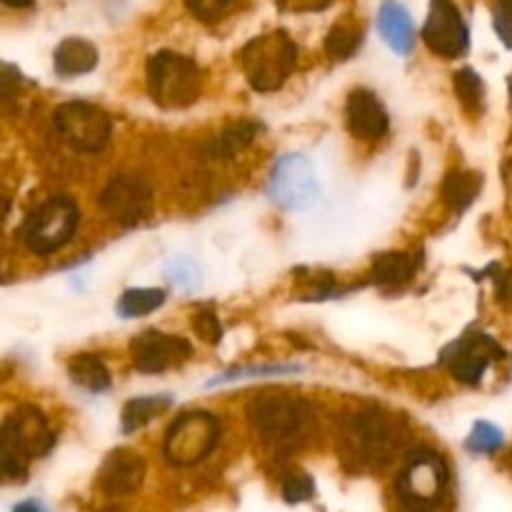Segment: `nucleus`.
Wrapping results in <instances>:
<instances>
[{
  "mask_svg": "<svg viewBox=\"0 0 512 512\" xmlns=\"http://www.w3.org/2000/svg\"><path fill=\"white\" fill-rule=\"evenodd\" d=\"M193 328H195V333L205 340V343L218 345L220 340H223V325H220V320L215 318L213 308L198 310L193 318Z\"/></svg>",
  "mask_w": 512,
  "mask_h": 512,
  "instance_id": "obj_31",
  "label": "nucleus"
},
{
  "mask_svg": "<svg viewBox=\"0 0 512 512\" xmlns=\"http://www.w3.org/2000/svg\"><path fill=\"white\" fill-rule=\"evenodd\" d=\"M53 60L55 73L63 75V78H73V75L90 73L98 65V50L85 38H65L55 48Z\"/></svg>",
  "mask_w": 512,
  "mask_h": 512,
  "instance_id": "obj_18",
  "label": "nucleus"
},
{
  "mask_svg": "<svg viewBox=\"0 0 512 512\" xmlns=\"http://www.w3.org/2000/svg\"><path fill=\"white\" fill-rule=\"evenodd\" d=\"M423 40L440 58H460L470 45L468 25L453 0H430V13L423 25Z\"/></svg>",
  "mask_w": 512,
  "mask_h": 512,
  "instance_id": "obj_12",
  "label": "nucleus"
},
{
  "mask_svg": "<svg viewBox=\"0 0 512 512\" xmlns=\"http://www.w3.org/2000/svg\"><path fill=\"white\" fill-rule=\"evenodd\" d=\"M13 512H45V508L38 503V500H25V503L15 505Z\"/></svg>",
  "mask_w": 512,
  "mask_h": 512,
  "instance_id": "obj_35",
  "label": "nucleus"
},
{
  "mask_svg": "<svg viewBox=\"0 0 512 512\" xmlns=\"http://www.w3.org/2000/svg\"><path fill=\"white\" fill-rule=\"evenodd\" d=\"M188 10L203 23H215V20L225 18L230 10L238 5V0H185Z\"/></svg>",
  "mask_w": 512,
  "mask_h": 512,
  "instance_id": "obj_29",
  "label": "nucleus"
},
{
  "mask_svg": "<svg viewBox=\"0 0 512 512\" xmlns=\"http://www.w3.org/2000/svg\"><path fill=\"white\" fill-rule=\"evenodd\" d=\"M133 365L140 373H163V370L183 365L193 355V345L180 335L145 330L130 343Z\"/></svg>",
  "mask_w": 512,
  "mask_h": 512,
  "instance_id": "obj_14",
  "label": "nucleus"
},
{
  "mask_svg": "<svg viewBox=\"0 0 512 512\" xmlns=\"http://www.w3.org/2000/svg\"><path fill=\"white\" fill-rule=\"evenodd\" d=\"M378 28L385 43L395 50L398 55H408L415 45V28L410 20L408 10L395 0H385L378 15Z\"/></svg>",
  "mask_w": 512,
  "mask_h": 512,
  "instance_id": "obj_17",
  "label": "nucleus"
},
{
  "mask_svg": "<svg viewBox=\"0 0 512 512\" xmlns=\"http://www.w3.org/2000/svg\"><path fill=\"white\" fill-rule=\"evenodd\" d=\"M503 355L505 350L495 343V338L485 333H468L450 343L440 355V360L448 365L455 380L465 385H478L488 365L493 360H503Z\"/></svg>",
  "mask_w": 512,
  "mask_h": 512,
  "instance_id": "obj_11",
  "label": "nucleus"
},
{
  "mask_svg": "<svg viewBox=\"0 0 512 512\" xmlns=\"http://www.w3.org/2000/svg\"><path fill=\"white\" fill-rule=\"evenodd\" d=\"M298 63V48L285 30L258 35L240 50V68L258 93L283 88Z\"/></svg>",
  "mask_w": 512,
  "mask_h": 512,
  "instance_id": "obj_2",
  "label": "nucleus"
},
{
  "mask_svg": "<svg viewBox=\"0 0 512 512\" xmlns=\"http://www.w3.org/2000/svg\"><path fill=\"white\" fill-rule=\"evenodd\" d=\"M255 135H258V125L248 123V120H240V123L225 128L220 135H215L213 145H210V155L213 158H233L245 145L253 143Z\"/></svg>",
  "mask_w": 512,
  "mask_h": 512,
  "instance_id": "obj_24",
  "label": "nucleus"
},
{
  "mask_svg": "<svg viewBox=\"0 0 512 512\" xmlns=\"http://www.w3.org/2000/svg\"><path fill=\"white\" fill-rule=\"evenodd\" d=\"M345 115H348V128L355 138L378 140L388 133V110H385V105L380 103V98L373 90H353L348 105H345Z\"/></svg>",
  "mask_w": 512,
  "mask_h": 512,
  "instance_id": "obj_16",
  "label": "nucleus"
},
{
  "mask_svg": "<svg viewBox=\"0 0 512 512\" xmlns=\"http://www.w3.org/2000/svg\"><path fill=\"white\" fill-rule=\"evenodd\" d=\"M248 420L263 443L290 448L308 433L310 408L305 400L290 395H258L248 405Z\"/></svg>",
  "mask_w": 512,
  "mask_h": 512,
  "instance_id": "obj_3",
  "label": "nucleus"
},
{
  "mask_svg": "<svg viewBox=\"0 0 512 512\" xmlns=\"http://www.w3.org/2000/svg\"><path fill=\"white\" fill-rule=\"evenodd\" d=\"M268 193L280 208H310L320 195L318 175H315L310 160L303 155H283L270 173Z\"/></svg>",
  "mask_w": 512,
  "mask_h": 512,
  "instance_id": "obj_10",
  "label": "nucleus"
},
{
  "mask_svg": "<svg viewBox=\"0 0 512 512\" xmlns=\"http://www.w3.org/2000/svg\"><path fill=\"white\" fill-rule=\"evenodd\" d=\"M495 33L512 48V0H498L495 5Z\"/></svg>",
  "mask_w": 512,
  "mask_h": 512,
  "instance_id": "obj_32",
  "label": "nucleus"
},
{
  "mask_svg": "<svg viewBox=\"0 0 512 512\" xmlns=\"http://www.w3.org/2000/svg\"><path fill=\"white\" fill-rule=\"evenodd\" d=\"M315 483L310 475L305 473H290L283 478V498L288 503H305L313 498Z\"/></svg>",
  "mask_w": 512,
  "mask_h": 512,
  "instance_id": "obj_30",
  "label": "nucleus"
},
{
  "mask_svg": "<svg viewBox=\"0 0 512 512\" xmlns=\"http://www.w3.org/2000/svg\"><path fill=\"white\" fill-rule=\"evenodd\" d=\"M143 478H145V460L130 448L113 450V453L105 458V463L100 465V473H98L100 490L113 495V498L135 493V490L143 485Z\"/></svg>",
  "mask_w": 512,
  "mask_h": 512,
  "instance_id": "obj_15",
  "label": "nucleus"
},
{
  "mask_svg": "<svg viewBox=\"0 0 512 512\" xmlns=\"http://www.w3.org/2000/svg\"><path fill=\"white\" fill-rule=\"evenodd\" d=\"M505 445L503 430L495 428L490 423H475L473 430H470L468 440H465V448L475 455H493L498 453Z\"/></svg>",
  "mask_w": 512,
  "mask_h": 512,
  "instance_id": "obj_27",
  "label": "nucleus"
},
{
  "mask_svg": "<svg viewBox=\"0 0 512 512\" xmlns=\"http://www.w3.org/2000/svg\"><path fill=\"white\" fill-rule=\"evenodd\" d=\"M55 130L60 138L75 150V153H98L110 140V118L105 110L95 108L90 103L70 100L55 108L53 113Z\"/></svg>",
  "mask_w": 512,
  "mask_h": 512,
  "instance_id": "obj_9",
  "label": "nucleus"
},
{
  "mask_svg": "<svg viewBox=\"0 0 512 512\" xmlns=\"http://www.w3.org/2000/svg\"><path fill=\"white\" fill-rule=\"evenodd\" d=\"M480 188H483V175L473 173V170H453L443 183L445 205L453 213H463L475 203Z\"/></svg>",
  "mask_w": 512,
  "mask_h": 512,
  "instance_id": "obj_19",
  "label": "nucleus"
},
{
  "mask_svg": "<svg viewBox=\"0 0 512 512\" xmlns=\"http://www.w3.org/2000/svg\"><path fill=\"white\" fill-rule=\"evenodd\" d=\"M290 370H295V368H255V370H238V373H228V375H223V378H218V380H213V383L210 385H215V383H230V380H238L240 375H270V373H290Z\"/></svg>",
  "mask_w": 512,
  "mask_h": 512,
  "instance_id": "obj_34",
  "label": "nucleus"
},
{
  "mask_svg": "<svg viewBox=\"0 0 512 512\" xmlns=\"http://www.w3.org/2000/svg\"><path fill=\"white\" fill-rule=\"evenodd\" d=\"M455 93L468 110H473V113L483 110L485 85L473 68H463L460 73H455Z\"/></svg>",
  "mask_w": 512,
  "mask_h": 512,
  "instance_id": "obj_26",
  "label": "nucleus"
},
{
  "mask_svg": "<svg viewBox=\"0 0 512 512\" xmlns=\"http://www.w3.org/2000/svg\"><path fill=\"white\" fill-rule=\"evenodd\" d=\"M173 405L170 395H145V398H133L125 403L120 423H123V433H135V430L145 428L150 420L163 415L165 410Z\"/></svg>",
  "mask_w": 512,
  "mask_h": 512,
  "instance_id": "obj_22",
  "label": "nucleus"
},
{
  "mask_svg": "<svg viewBox=\"0 0 512 512\" xmlns=\"http://www.w3.org/2000/svg\"><path fill=\"white\" fill-rule=\"evenodd\" d=\"M168 278L185 290H195L203 283V273L193 258H175L168 265Z\"/></svg>",
  "mask_w": 512,
  "mask_h": 512,
  "instance_id": "obj_28",
  "label": "nucleus"
},
{
  "mask_svg": "<svg viewBox=\"0 0 512 512\" xmlns=\"http://www.w3.org/2000/svg\"><path fill=\"white\" fill-rule=\"evenodd\" d=\"M363 43V25L355 20H340L325 38V53L333 60H348L350 55L358 53Z\"/></svg>",
  "mask_w": 512,
  "mask_h": 512,
  "instance_id": "obj_23",
  "label": "nucleus"
},
{
  "mask_svg": "<svg viewBox=\"0 0 512 512\" xmlns=\"http://www.w3.org/2000/svg\"><path fill=\"white\" fill-rule=\"evenodd\" d=\"M163 303H165L163 290L133 288V290H125V293L120 295L118 313L123 315V318H140V315H148L153 313V310H158Z\"/></svg>",
  "mask_w": 512,
  "mask_h": 512,
  "instance_id": "obj_25",
  "label": "nucleus"
},
{
  "mask_svg": "<svg viewBox=\"0 0 512 512\" xmlns=\"http://www.w3.org/2000/svg\"><path fill=\"white\" fill-rule=\"evenodd\" d=\"M78 223V205L65 195H55L25 218L23 228H20V240L35 255H50L70 243Z\"/></svg>",
  "mask_w": 512,
  "mask_h": 512,
  "instance_id": "obj_5",
  "label": "nucleus"
},
{
  "mask_svg": "<svg viewBox=\"0 0 512 512\" xmlns=\"http://www.w3.org/2000/svg\"><path fill=\"white\" fill-rule=\"evenodd\" d=\"M418 260L408 253H383L375 258L373 263V280L383 288H400V285L410 283L415 275Z\"/></svg>",
  "mask_w": 512,
  "mask_h": 512,
  "instance_id": "obj_21",
  "label": "nucleus"
},
{
  "mask_svg": "<svg viewBox=\"0 0 512 512\" xmlns=\"http://www.w3.org/2000/svg\"><path fill=\"white\" fill-rule=\"evenodd\" d=\"M448 465L433 450H420L405 460L398 478V495L405 508L428 512L443 500L448 488Z\"/></svg>",
  "mask_w": 512,
  "mask_h": 512,
  "instance_id": "obj_7",
  "label": "nucleus"
},
{
  "mask_svg": "<svg viewBox=\"0 0 512 512\" xmlns=\"http://www.w3.org/2000/svg\"><path fill=\"white\" fill-rule=\"evenodd\" d=\"M400 445V433L393 420L380 413H360L348 420L343 433V453L360 468L385 465L393 460Z\"/></svg>",
  "mask_w": 512,
  "mask_h": 512,
  "instance_id": "obj_6",
  "label": "nucleus"
},
{
  "mask_svg": "<svg viewBox=\"0 0 512 512\" xmlns=\"http://www.w3.org/2000/svg\"><path fill=\"white\" fill-rule=\"evenodd\" d=\"M220 438V423L210 413H185L170 425L165 435V458L170 465L188 468L200 463L215 450Z\"/></svg>",
  "mask_w": 512,
  "mask_h": 512,
  "instance_id": "obj_8",
  "label": "nucleus"
},
{
  "mask_svg": "<svg viewBox=\"0 0 512 512\" xmlns=\"http://www.w3.org/2000/svg\"><path fill=\"white\" fill-rule=\"evenodd\" d=\"M53 430L38 408H23L8 415L0 435V468L8 480H23L30 463L53 448Z\"/></svg>",
  "mask_w": 512,
  "mask_h": 512,
  "instance_id": "obj_1",
  "label": "nucleus"
},
{
  "mask_svg": "<svg viewBox=\"0 0 512 512\" xmlns=\"http://www.w3.org/2000/svg\"><path fill=\"white\" fill-rule=\"evenodd\" d=\"M333 0H278V8L285 13H318L325 10Z\"/></svg>",
  "mask_w": 512,
  "mask_h": 512,
  "instance_id": "obj_33",
  "label": "nucleus"
},
{
  "mask_svg": "<svg viewBox=\"0 0 512 512\" xmlns=\"http://www.w3.org/2000/svg\"><path fill=\"white\" fill-rule=\"evenodd\" d=\"M203 73L190 58L160 50L148 60V90L160 108H188L200 98Z\"/></svg>",
  "mask_w": 512,
  "mask_h": 512,
  "instance_id": "obj_4",
  "label": "nucleus"
},
{
  "mask_svg": "<svg viewBox=\"0 0 512 512\" xmlns=\"http://www.w3.org/2000/svg\"><path fill=\"white\" fill-rule=\"evenodd\" d=\"M5 5H13V8H25V5H30L33 0H3Z\"/></svg>",
  "mask_w": 512,
  "mask_h": 512,
  "instance_id": "obj_36",
  "label": "nucleus"
},
{
  "mask_svg": "<svg viewBox=\"0 0 512 512\" xmlns=\"http://www.w3.org/2000/svg\"><path fill=\"white\" fill-rule=\"evenodd\" d=\"M68 375L78 388L88 393H103L110 388V373L103 360L93 353H78L70 358Z\"/></svg>",
  "mask_w": 512,
  "mask_h": 512,
  "instance_id": "obj_20",
  "label": "nucleus"
},
{
  "mask_svg": "<svg viewBox=\"0 0 512 512\" xmlns=\"http://www.w3.org/2000/svg\"><path fill=\"white\" fill-rule=\"evenodd\" d=\"M100 208L120 225H135L148 218L153 193L140 175H115L100 193Z\"/></svg>",
  "mask_w": 512,
  "mask_h": 512,
  "instance_id": "obj_13",
  "label": "nucleus"
}]
</instances>
